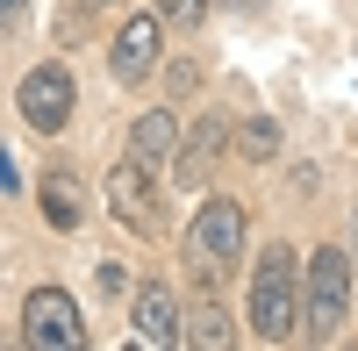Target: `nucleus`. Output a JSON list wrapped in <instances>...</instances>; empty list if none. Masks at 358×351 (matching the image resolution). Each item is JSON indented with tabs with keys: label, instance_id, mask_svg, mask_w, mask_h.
<instances>
[{
	"label": "nucleus",
	"instance_id": "nucleus-16",
	"mask_svg": "<svg viewBox=\"0 0 358 351\" xmlns=\"http://www.w3.org/2000/svg\"><path fill=\"white\" fill-rule=\"evenodd\" d=\"M94 8H115V0H79V15H94Z\"/></svg>",
	"mask_w": 358,
	"mask_h": 351
},
{
	"label": "nucleus",
	"instance_id": "nucleus-7",
	"mask_svg": "<svg viewBox=\"0 0 358 351\" xmlns=\"http://www.w3.org/2000/svg\"><path fill=\"white\" fill-rule=\"evenodd\" d=\"M158 36H165V22H158V15H136V22H122V29H115L108 65H115V79H122V86H136L143 72L158 65Z\"/></svg>",
	"mask_w": 358,
	"mask_h": 351
},
{
	"label": "nucleus",
	"instance_id": "nucleus-3",
	"mask_svg": "<svg viewBox=\"0 0 358 351\" xmlns=\"http://www.w3.org/2000/svg\"><path fill=\"white\" fill-rule=\"evenodd\" d=\"M187 258H201L208 273H222V266H236L244 258V208L236 201H201V215H194V229H187Z\"/></svg>",
	"mask_w": 358,
	"mask_h": 351
},
{
	"label": "nucleus",
	"instance_id": "nucleus-9",
	"mask_svg": "<svg viewBox=\"0 0 358 351\" xmlns=\"http://www.w3.org/2000/svg\"><path fill=\"white\" fill-rule=\"evenodd\" d=\"M222 143H229V122H222V115H201L194 136L172 151V172H179L187 187H194V180H208V172H215V158H222Z\"/></svg>",
	"mask_w": 358,
	"mask_h": 351
},
{
	"label": "nucleus",
	"instance_id": "nucleus-8",
	"mask_svg": "<svg viewBox=\"0 0 358 351\" xmlns=\"http://www.w3.org/2000/svg\"><path fill=\"white\" fill-rule=\"evenodd\" d=\"M136 337L143 344H158V351H172L179 337H187V315H179V301L165 294V287H136Z\"/></svg>",
	"mask_w": 358,
	"mask_h": 351
},
{
	"label": "nucleus",
	"instance_id": "nucleus-17",
	"mask_svg": "<svg viewBox=\"0 0 358 351\" xmlns=\"http://www.w3.org/2000/svg\"><path fill=\"white\" fill-rule=\"evenodd\" d=\"M351 251H358V215H351Z\"/></svg>",
	"mask_w": 358,
	"mask_h": 351
},
{
	"label": "nucleus",
	"instance_id": "nucleus-15",
	"mask_svg": "<svg viewBox=\"0 0 358 351\" xmlns=\"http://www.w3.org/2000/svg\"><path fill=\"white\" fill-rule=\"evenodd\" d=\"M22 8H29V0H0V36H8V29L22 22Z\"/></svg>",
	"mask_w": 358,
	"mask_h": 351
},
{
	"label": "nucleus",
	"instance_id": "nucleus-14",
	"mask_svg": "<svg viewBox=\"0 0 358 351\" xmlns=\"http://www.w3.org/2000/svg\"><path fill=\"white\" fill-rule=\"evenodd\" d=\"M208 15V0H158V22H172V29H194Z\"/></svg>",
	"mask_w": 358,
	"mask_h": 351
},
{
	"label": "nucleus",
	"instance_id": "nucleus-11",
	"mask_svg": "<svg viewBox=\"0 0 358 351\" xmlns=\"http://www.w3.org/2000/svg\"><path fill=\"white\" fill-rule=\"evenodd\" d=\"M43 215H50V229H79V187L65 180V172L43 180Z\"/></svg>",
	"mask_w": 358,
	"mask_h": 351
},
{
	"label": "nucleus",
	"instance_id": "nucleus-12",
	"mask_svg": "<svg viewBox=\"0 0 358 351\" xmlns=\"http://www.w3.org/2000/svg\"><path fill=\"white\" fill-rule=\"evenodd\" d=\"M187 337H194V344H201V351H222V344H229V337H236V330H229V315H222V308H215V301H201V308H194V315H187Z\"/></svg>",
	"mask_w": 358,
	"mask_h": 351
},
{
	"label": "nucleus",
	"instance_id": "nucleus-13",
	"mask_svg": "<svg viewBox=\"0 0 358 351\" xmlns=\"http://www.w3.org/2000/svg\"><path fill=\"white\" fill-rule=\"evenodd\" d=\"M236 143H244V158H273V151H280V122H265V115H258V122H244Z\"/></svg>",
	"mask_w": 358,
	"mask_h": 351
},
{
	"label": "nucleus",
	"instance_id": "nucleus-10",
	"mask_svg": "<svg viewBox=\"0 0 358 351\" xmlns=\"http://www.w3.org/2000/svg\"><path fill=\"white\" fill-rule=\"evenodd\" d=\"M172 151H179V122H172L165 108H151V115H143V122L129 129V158L158 172V165H172Z\"/></svg>",
	"mask_w": 358,
	"mask_h": 351
},
{
	"label": "nucleus",
	"instance_id": "nucleus-6",
	"mask_svg": "<svg viewBox=\"0 0 358 351\" xmlns=\"http://www.w3.org/2000/svg\"><path fill=\"white\" fill-rule=\"evenodd\" d=\"M108 208L122 215L129 229H158V187H151V165H136V158H122L108 172Z\"/></svg>",
	"mask_w": 358,
	"mask_h": 351
},
{
	"label": "nucleus",
	"instance_id": "nucleus-1",
	"mask_svg": "<svg viewBox=\"0 0 358 351\" xmlns=\"http://www.w3.org/2000/svg\"><path fill=\"white\" fill-rule=\"evenodd\" d=\"M251 330L265 344L301 337V266H294V251H265L258 258V273H251Z\"/></svg>",
	"mask_w": 358,
	"mask_h": 351
},
{
	"label": "nucleus",
	"instance_id": "nucleus-5",
	"mask_svg": "<svg viewBox=\"0 0 358 351\" xmlns=\"http://www.w3.org/2000/svg\"><path fill=\"white\" fill-rule=\"evenodd\" d=\"M15 101H22V122H29V129L57 136V129L72 122V72H65V65H36V72L22 79Z\"/></svg>",
	"mask_w": 358,
	"mask_h": 351
},
{
	"label": "nucleus",
	"instance_id": "nucleus-4",
	"mask_svg": "<svg viewBox=\"0 0 358 351\" xmlns=\"http://www.w3.org/2000/svg\"><path fill=\"white\" fill-rule=\"evenodd\" d=\"M22 337L43 344V351H79V344H86L79 301L65 294V287H36V294L22 301Z\"/></svg>",
	"mask_w": 358,
	"mask_h": 351
},
{
	"label": "nucleus",
	"instance_id": "nucleus-2",
	"mask_svg": "<svg viewBox=\"0 0 358 351\" xmlns=\"http://www.w3.org/2000/svg\"><path fill=\"white\" fill-rule=\"evenodd\" d=\"M344 308H351V258L344 251H315L308 273H301V330H308V344H330Z\"/></svg>",
	"mask_w": 358,
	"mask_h": 351
}]
</instances>
